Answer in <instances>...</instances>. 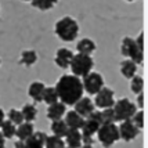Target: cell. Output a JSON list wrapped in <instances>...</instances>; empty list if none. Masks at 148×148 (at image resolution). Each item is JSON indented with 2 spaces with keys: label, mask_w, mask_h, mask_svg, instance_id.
<instances>
[{
  "label": "cell",
  "mask_w": 148,
  "mask_h": 148,
  "mask_svg": "<svg viewBox=\"0 0 148 148\" xmlns=\"http://www.w3.org/2000/svg\"><path fill=\"white\" fill-rule=\"evenodd\" d=\"M56 90L64 105H75L83 97L82 80L73 75H62L56 84Z\"/></svg>",
  "instance_id": "6da1fadb"
},
{
  "label": "cell",
  "mask_w": 148,
  "mask_h": 148,
  "mask_svg": "<svg viewBox=\"0 0 148 148\" xmlns=\"http://www.w3.org/2000/svg\"><path fill=\"white\" fill-rule=\"evenodd\" d=\"M56 35L64 42H72L79 35V24L72 17H64L56 22Z\"/></svg>",
  "instance_id": "7a4b0ae2"
},
{
  "label": "cell",
  "mask_w": 148,
  "mask_h": 148,
  "mask_svg": "<svg viewBox=\"0 0 148 148\" xmlns=\"http://www.w3.org/2000/svg\"><path fill=\"white\" fill-rule=\"evenodd\" d=\"M93 66H94V61H93V58L91 56H86V54H73V58H72L71 61V65H69V68H71L72 71V75L73 76H86L87 73H90L91 69H93Z\"/></svg>",
  "instance_id": "3957f363"
},
{
  "label": "cell",
  "mask_w": 148,
  "mask_h": 148,
  "mask_svg": "<svg viewBox=\"0 0 148 148\" xmlns=\"http://www.w3.org/2000/svg\"><path fill=\"white\" fill-rule=\"evenodd\" d=\"M98 141L104 148H111L119 140V132L115 123H103L97 130Z\"/></svg>",
  "instance_id": "277c9868"
},
{
  "label": "cell",
  "mask_w": 148,
  "mask_h": 148,
  "mask_svg": "<svg viewBox=\"0 0 148 148\" xmlns=\"http://www.w3.org/2000/svg\"><path fill=\"white\" fill-rule=\"evenodd\" d=\"M112 110L115 112L116 122H123V121H130L133 118V115L137 112V107L129 98H121L114 104Z\"/></svg>",
  "instance_id": "5b68a950"
},
{
  "label": "cell",
  "mask_w": 148,
  "mask_h": 148,
  "mask_svg": "<svg viewBox=\"0 0 148 148\" xmlns=\"http://www.w3.org/2000/svg\"><path fill=\"white\" fill-rule=\"evenodd\" d=\"M121 51L122 56L133 61L136 65H141L143 60H144V51L138 49V46L136 45V40L132 38H123L122 46H121Z\"/></svg>",
  "instance_id": "8992f818"
},
{
  "label": "cell",
  "mask_w": 148,
  "mask_h": 148,
  "mask_svg": "<svg viewBox=\"0 0 148 148\" xmlns=\"http://www.w3.org/2000/svg\"><path fill=\"white\" fill-rule=\"evenodd\" d=\"M83 90L89 94H97L104 87V79L98 72H90L86 76H83L82 80Z\"/></svg>",
  "instance_id": "52a82bcc"
},
{
  "label": "cell",
  "mask_w": 148,
  "mask_h": 148,
  "mask_svg": "<svg viewBox=\"0 0 148 148\" xmlns=\"http://www.w3.org/2000/svg\"><path fill=\"white\" fill-rule=\"evenodd\" d=\"M114 104H115V93H114L112 89L104 86L103 89L96 94L94 107L100 108V110H105V108H112Z\"/></svg>",
  "instance_id": "ba28073f"
},
{
  "label": "cell",
  "mask_w": 148,
  "mask_h": 148,
  "mask_svg": "<svg viewBox=\"0 0 148 148\" xmlns=\"http://www.w3.org/2000/svg\"><path fill=\"white\" fill-rule=\"evenodd\" d=\"M118 132H119V138H122L123 141H132L138 136L140 130L133 125L132 121H123L118 126Z\"/></svg>",
  "instance_id": "9c48e42d"
},
{
  "label": "cell",
  "mask_w": 148,
  "mask_h": 148,
  "mask_svg": "<svg viewBox=\"0 0 148 148\" xmlns=\"http://www.w3.org/2000/svg\"><path fill=\"white\" fill-rule=\"evenodd\" d=\"M75 112L77 115H80L83 119H86L94 111V103L91 101V98L89 97H82L76 104H75Z\"/></svg>",
  "instance_id": "30bf717a"
},
{
  "label": "cell",
  "mask_w": 148,
  "mask_h": 148,
  "mask_svg": "<svg viewBox=\"0 0 148 148\" xmlns=\"http://www.w3.org/2000/svg\"><path fill=\"white\" fill-rule=\"evenodd\" d=\"M72 58H73V53L69 49H58L57 53H56V64L60 68L66 69L71 65Z\"/></svg>",
  "instance_id": "8fae6325"
},
{
  "label": "cell",
  "mask_w": 148,
  "mask_h": 148,
  "mask_svg": "<svg viewBox=\"0 0 148 148\" xmlns=\"http://www.w3.org/2000/svg\"><path fill=\"white\" fill-rule=\"evenodd\" d=\"M47 134L45 132H35L28 140L24 141V148H45Z\"/></svg>",
  "instance_id": "7c38bea8"
},
{
  "label": "cell",
  "mask_w": 148,
  "mask_h": 148,
  "mask_svg": "<svg viewBox=\"0 0 148 148\" xmlns=\"http://www.w3.org/2000/svg\"><path fill=\"white\" fill-rule=\"evenodd\" d=\"M66 114V105L61 103V101H58L56 104H51V105H49V108H47V118L50 119V121H60V119H62V116Z\"/></svg>",
  "instance_id": "4fadbf2b"
},
{
  "label": "cell",
  "mask_w": 148,
  "mask_h": 148,
  "mask_svg": "<svg viewBox=\"0 0 148 148\" xmlns=\"http://www.w3.org/2000/svg\"><path fill=\"white\" fill-rule=\"evenodd\" d=\"M65 145L68 148H80L82 147V133L80 130L69 129L65 134Z\"/></svg>",
  "instance_id": "5bb4252c"
},
{
  "label": "cell",
  "mask_w": 148,
  "mask_h": 148,
  "mask_svg": "<svg viewBox=\"0 0 148 148\" xmlns=\"http://www.w3.org/2000/svg\"><path fill=\"white\" fill-rule=\"evenodd\" d=\"M64 122L66 123L68 129H73V130H80L83 126L84 119L80 115H77L75 111H69L65 114V119Z\"/></svg>",
  "instance_id": "9a60e30c"
},
{
  "label": "cell",
  "mask_w": 148,
  "mask_h": 148,
  "mask_svg": "<svg viewBox=\"0 0 148 148\" xmlns=\"http://www.w3.org/2000/svg\"><path fill=\"white\" fill-rule=\"evenodd\" d=\"M46 86L42 82H32L29 89H28V94L32 98L35 103H42L43 100V93H45Z\"/></svg>",
  "instance_id": "2e32d148"
},
{
  "label": "cell",
  "mask_w": 148,
  "mask_h": 148,
  "mask_svg": "<svg viewBox=\"0 0 148 148\" xmlns=\"http://www.w3.org/2000/svg\"><path fill=\"white\" fill-rule=\"evenodd\" d=\"M33 133H35L33 123H29V122H22L18 127H17V130H15V136H17V138H18L19 141L28 140Z\"/></svg>",
  "instance_id": "e0dca14e"
},
{
  "label": "cell",
  "mask_w": 148,
  "mask_h": 148,
  "mask_svg": "<svg viewBox=\"0 0 148 148\" xmlns=\"http://www.w3.org/2000/svg\"><path fill=\"white\" fill-rule=\"evenodd\" d=\"M97 49L96 43L89 38H83L82 40H79L76 45V50L79 54H86V56H90L91 53H94V50Z\"/></svg>",
  "instance_id": "ac0fdd59"
},
{
  "label": "cell",
  "mask_w": 148,
  "mask_h": 148,
  "mask_svg": "<svg viewBox=\"0 0 148 148\" xmlns=\"http://www.w3.org/2000/svg\"><path fill=\"white\" fill-rule=\"evenodd\" d=\"M101 125L98 122H96L94 119H91V118H86L83 122V126H82V136H89V137H93V136L97 133V130L100 127Z\"/></svg>",
  "instance_id": "d6986e66"
},
{
  "label": "cell",
  "mask_w": 148,
  "mask_h": 148,
  "mask_svg": "<svg viewBox=\"0 0 148 148\" xmlns=\"http://www.w3.org/2000/svg\"><path fill=\"white\" fill-rule=\"evenodd\" d=\"M38 61V53L35 50H24L21 53V58H19V64L24 66H32L36 64Z\"/></svg>",
  "instance_id": "ffe728a7"
},
{
  "label": "cell",
  "mask_w": 148,
  "mask_h": 148,
  "mask_svg": "<svg viewBox=\"0 0 148 148\" xmlns=\"http://www.w3.org/2000/svg\"><path fill=\"white\" fill-rule=\"evenodd\" d=\"M121 72L126 79H132L137 72V65L130 60H125V61L121 62Z\"/></svg>",
  "instance_id": "44dd1931"
},
{
  "label": "cell",
  "mask_w": 148,
  "mask_h": 148,
  "mask_svg": "<svg viewBox=\"0 0 148 148\" xmlns=\"http://www.w3.org/2000/svg\"><path fill=\"white\" fill-rule=\"evenodd\" d=\"M21 114L24 116V122L32 123L36 119V116H38V110H36V107L33 104H25L22 107V110H21Z\"/></svg>",
  "instance_id": "7402d4cb"
},
{
  "label": "cell",
  "mask_w": 148,
  "mask_h": 148,
  "mask_svg": "<svg viewBox=\"0 0 148 148\" xmlns=\"http://www.w3.org/2000/svg\"><path fill=\"white\" fill-rule=\"evenodd\" d=\"M68 126L66 123L64 122V119H60V121H54L51 123V132H53V136H57L60 138L65 137V134L68 133Z\"/></svg>",
  "instance_id": "603a6c76"
},
{
  "label": "cell",
  "mask_w": 148,
  "mask_h": 148,
  "mask_svg": "<svg viewBox=\"0 0 148 148\" xmlns=\"http://www.w3.org/2000/svg\"><path fill=\"white\" fill-rule=\"evenodd\" d=\"M15 130H17V126L13 125L10 121H7V119H4V122L1 123V126H0V133H1V136L4 138L15 137Z\"/></svg>",
  "instance_id": "cb8c5ba5"
},
{
  "label": "cell",
  "mask_w": 148,
  "mask_h": 148,
  "mask_svg": "<svg viewBox=\"0 0 148 148\" xmlns=\"http://www.w3.org/2000/svg\"><path fill=\"white\" fill-rule=\"evenodd\" d=\"M42 101H45L47 105H51V104H56L58 103L60 100H58V94H57V90H56V87H46L45 89V93H43V100Z\"/></svg>",
  "instance_id": "d4e9b609"
},
{
  "label": "cell",
  "mask_w": 148,
  "mask_h": 148,
  "mask_svg": "<svg viewBox=\"0 0 148 148\" xmlns=\"http://www.w3.org/2000/svg\"><path fill=\"white\" fill-rule=\"evenodd\" d=\"M57 3L58 0H33L32 6L35 8H39L40 11H47V10H51Z\"/></svg>",
  "instance_id": "484cf974"
},
{
  "label": "cell",
  "mask_w": 148,
  "mask_h": 148,
  "mask_svg": "<svg viewBox=\"0 0 148 148\" xmlns=\"http://www.w3.org/2000/svg\"><path fill=\"white\" fill-rule=\"evenodd\" d=\"M130 89L134 94H141L143 89H144V79H143L140 75H134L132 77V83H130Z\"/></svg>",
  "instance_id": "4316f807"
},
{
  "label": "cell",
  "mask_w": 148,
  "mask_h": 148,
  "mask_svg": "<svg viewBox=\"0 0 148 148\" xmlns=\"http://www.w3.org/2000/svg\"><path fill=\"white\" fill-rule=\"evenodd\" d=\"M45 148H65V143L62 138H60L57 136H47Z\"/></svg>",
  "instance_id": "83f0119b"
},
{
  "label": "cell",
  "mask_w": 148,
  "mask_h": 148,
  "mask_svg": "<svg viewBox=\"0 0 148 148\" xmlns=\"http://www.w3.org/2000/svg\"><path fill=\"white\" fill-rule=\"evenodd\" d=\"M7 121H10V122L15 125V126H19L21 123L24 122V116L21 114V111L17 110V108H11V110L8 111V114H7Z\"/></svg>",
  "instance_id": "f1b7e54d"
},
{
  "label": "cell",
  "mask_w": 148,
  "mask_h": 148,
  "mask_svg": "<svg viewBox=\"0 0 148 148\" xmlns=\"http://www.w3.org/2000/svg\"><path fill=\"white\" fill-rule=\"evenodd\" d=\"M101 119L103 123H115L116 118H115V112L112 108H105L101 111Z\"/></svg>",
  "instance_id": "f546056e"
},
{
  "label": "cell",
  "mask_w": 148,
  "mask_h": 148,
  "mask_svg": "<svg viewBox=\"0 0 148 148\" xmlns=\"http://www.w3.org/2000/svg\"><path fill=\"white\" fill-rule=\"evenodd\" d=\"M130 121L133 122V125H134L138 130L143 129V127H144V111H141V110L137 111Z\"/></svg>",
  "instance_id": "4dcf8cb0"
},
{
  "label": "cell",
  "mask_w": 148,
  "mask_h": 148,
  "mask_svg": "<svg viewBox=\"0 0 148 148\" xmlns=\"http://www.w3.org/2000/svg\"><path fill=\"white\" fill-rule=\"evenodd\" d=\"M82 143H83V145H93V137H89V136H82Z\"/></svg>",
  "instance_id": "1f68e13d"
},
{
  "label": "cell",
  "mask_w": 148,
  "mask_h": 148,
  "mask_svg": "<svg viewBox=\"0 0 148 148\" xmlns=\"http://www.w3.org/2000/svg\"><path fill=\"white\" fill-rule=\"evenodd\" d=\"M136 107H138V108H143L144 107V94H138L137 96V105Z\"/></svg>",
  "instance_id": "d6a6232c"
},
{
  "label": "cell",
  "mask_w": 148,
  "mask_h": 148,
  "mask_svg": "<svg viewBox=\"0 0 148 148\" xmlns=\"http://www.w3.org/2000/svg\"><path fill=\"white\" fill-rule=\"evenodd\" d=\"M4 147H6V138L0 133V148H4Z\"/></svg>",
  "instance_id": "836d02e7"
},
{
  "label": "cell",
  "mask_w": 148,
  "mask_h": 148,
  "mask_svg": "<svg viewBox=\"0 0 148 148\" xmlns=\"http://www.w3.org/2000/svg\"><path fill=\"white\" fill-rule=\"evenodd\" d=\"M4 119H6V115H4V111L0 108V126H1V123L4 122Z\"/></svg>",
  "instance_id": "e575fe53"
},
{
  "label": "cell",
  "mask_w": 148,
  "mask_h": 148,
  "mask_svg": "<svg viewBox=\"0 0 148 148\" xmlns=\"http://www.w3.org/2000/svg\"><path fill=\"white\" fill-rule=\"evenodd\" d=\"M14 148H24V141H15V144H14Z\"/></svg>",
  "instance_id": "d590c367"
},
{
  "label": "cell",
  "mask_w": 148,
  "mask_h": 148,
  "mask_svg": "<svg viewBox=\"0 0 148 148\" xmlns=\"http://www.w3.org/2000/svg\"><path fill=\"white\" fill-rule=\"evenodd\" d=\"M80 148H94V147H93V145H82Z\"/></svg>",
  "instance_id": "8d00e7d4"
},
{
  "label": "cell",
  "mask_w": 148,
  "mask_h": 148,
  "mask_svg": "<svg viewBox=\"0 0 148 148\" xmlns=\"http://www.w3.org/2000/svg\"><path fill=\"white\" fill-rule=\"evenodd\" d=\"M22 1H33V0H22Z\"/></svg>",
  "instance_id": "74e56055"
},
{
  "label": "cell",
  "mask_w": 148,
  "mask_h": 148,
  "mask_svg": "<svg viewBox=\"0 0 148 148\" xmlns=\"http://www.w3.org/2000/svg\"><path fill=\"white\" fill-rule=\"evenodd\" d=\"M126 1H136V0H126Z\"/></svg>",
  "instance_id": "f35d334b"
},
{
  "label": "cell",
  "mask_w": 148,
  "mask_h": 148,
  "mask_svg": "<svg viewBox=\"0 0 148 148\" xmlns=\"http://www.w3.org/2000/svg\"><path fill=\"white\" fill-rule=\"evenodd\" d=\"M65 148H68V147H65Z\"/></svg>",
  "instance_id": "ab89813d"
},
{
  "label": "cell",
  "mask_w": 148,
  "mask_h": 148,
  "mask_svg": "<svg viewBox=\"0 0 148 148\" xmlns=\"http://www.w3.org/2000/svg\"><path fill=\"white\" fill-rule=\"evenodd\" d=\"M0 62H1V61H0Z\"/></svg>",
  "instance_id": "60d3db41"
}]
</instances>
